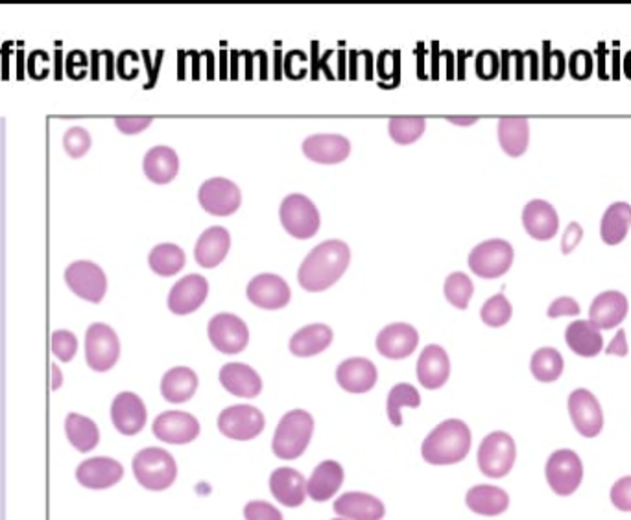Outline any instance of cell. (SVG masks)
I'll list each match as a JSON object with an SVG mask.
<instances>
[{
  "label": "cell",
  "instance_id": "obj_46",
  "mask_svg": "<svg viewBox=\"0 0 631 520\" xmlns=\"http://www.w3.org/2000/svg\"><path fill=\"white\" fill-rule=\"evenodd\" d=\"M52 352L62 361H71L78 352V338L71 331H56L50 338Z\"/></svg>",
  "mask_w": 631,
  "mask_h": 520
},
{
  "label": "cell",
  "instance_id": "obj_8",
  "mask_svg": "<svg viewBox=\"0 0 631 520\" xmlns=\"http://www.w3.org/2000/svg\"><path fill=\"white\" fill-rule=\"evenodd\" d=\"M513 247L502 238H491L479 244L469 255V268L479 277L495 279L504 275L513 263Z\"/></svg>",
  "mask_w": 631,
  "mask_h": 520
},
{
  "label": "cell",
  "instance_id": "obj_54",
  "mask_svg": "<svg viewBox=\"0 0 631 520\" xmlns=\"http://www.w3.org/2000/svg\"><path fill=\"white\" fill-rule=\"evenodd\" d=\"M609 354H620L624 356L627 352V345H626V336L622 331H618V334L615 336V340L611 342V345L607 347Z\"/></svg>",
  "mask_w": 631,
  "mask_h": 520
},
{
  "label": "cell",
  "instance_id": "obj_38",
  "mask_svg": "<svg viewBox=\"0 0 631 520\" xmlns=\"http://www.w3.org/2000/svg\"><path fill=\"white\" fill-rule=\"evenodd\" d=\"M629 226H631V205L626 201H616L609 205L600 224L602 240L609 246L620 244L626 238Z\"/></svg>",
  "mask_w": 631,
  "mask_h": 520
},
{
  "label": "cell",
  "instance_id": "obj_57",
  "mask_svg": "<svg viewBox=\"0 0 631 520\" xmlns=\"http://www.w3.org/2000/svg\"><path fill=\"white\" fill-rule=\"evenodd\" d=\"M335 520H345V518H335Z\"/></svg>",
  "mask_w": 631,
  "mask_h": 520
},
{
  "label": "cell",
  "instance_id": "obj_9",
  "mask_svg": "<svg viewBox=\"0 0 631 520\" xmlns=\"http://www.w3.org/2000/svg\"><path fill=\"white\" fill-rule=\"evenodd\" d=\"M265 415L255 406L235 404L218 415V430L235 441H249L265 430Z\"/></svg>",
  "mask_w": 631,
  "mask_h": 520
},
{
  "label": "cell",
  "instance_id": "obj_24",
  "mask_svg": "<svg viewBox=\"0 0 631 520\" xmlns=\"http://www.w3.org/2000/svg\"><path fill=\"white\" fill-rule=\"evenodd\" d=\"M419 343V332L408 323H392L377 336V351L390 360L410 356Z\"/></svg>",
  "mask_w": 631,
  "mask_h": 520
},
{
  "label": "cell",
  "instance_id": "obj_42",
  "mask_svg": "<svg viewBox=\"0 0 631 520\" xmlns=\"http://www.w3.org/2000/svg\"><path fill=\"white\" fill-rule=\"evenodd\" d=\"M427 122L423 117H392L388 124L390 137L399 144H412L425 133Z\"/></svg>",
  "mask_w": 631,
  "mask_h": 520
},
{
  "label": "cell",
  "instance_id": "obj_53",
  "mask_svg": "<svg viewBox=\"0 0 631 520\" xmlns=\"http://www.w3.org/2000/svg\"><path fill=\"white\" fill-rule=\"evenodd\" d=\"M580 238H582V227L578 226L576 222L568 224V227L565 231V236H563V251L568 253L578 242H580Z\"/></svg>",
  "mask_w": 631,
  "mask_h": 520
},
{
  "label": "cell",
  "instance_id": "obj_48",
  "mask_svg": "<svg viewBox=\"0 0 631 520\" xmlns=\"http://www.w3.org/2000/svg\"><path fill=\"white\" fill-rule=\"evenodd\" d=\"M611 502L616 509L631 513V477H624L613 484Z\"/></svg>",
  "mask_w": 631,
  "mask_h": 520
},
{
  "label": "cell",
  "instance_id": "obj_11",
  "mask_svg": "<svg viewBox=\"0 0 631 520\" xmlns=\"http://www.w3.org/2000/svg\"><path fill=\"white\" fill-rule=\"evenodd\" d=\"M65 283L78 297L89 303H100L108 292V277L91 260H76L65 270Z\"/></svg>",
  "mask_w": 631,
  "mask_h": 520
},
{
  "label": "cell",
  "instance_id": "obj_1",
  "mask_svg": "<svg viewBox=\"0 0 631 520\" xmlns=\"http://www.w3.org/2000/svg\"><path fill=\"white\" fill-rule=\"evenodd\" d=\"M349 260L351 251L345 242L325 240L305 256L297 272V281L308 292H324L344 275Z\"/></svg>",
  "mask_w": 631,
  "mask_h": 520
},
{
  "label": "cell",
  "instance_id": "obj_13",
  "mask_svg": "<svg viewBox=\"0 0 631 520\" xmlns=\"http://www.w3.org/2000/svg\"><path fill=\"white\" fill-rule=\"evenodd\" d=\"M207 334L210 343L226 354L242 352L249 342L248 325L238 316L229 314V312H222V314L210 318Z\"/></svg>",
  "mask_w": 631,
  "mask_h": 520
},
{
  "label": "cell",
  "instance_id": "obj_50",
  "mask_svg": "<svg viewBox=\"0 0 631 520\" xmlns=\"http://www.w3.org/2000/svg\"><path fill=\"white\" fill-rule=\"evenodd\" d=\"M151 122H153V117H150V115H146V117H117L115 119L117 128L126 135H135V133L146 130Z\"/></svg>",
  "mask_w": 631,
  "mask_h": 520
},
{
  "label": "cell",
  "instance_id": "obj_44",
  "mask_svg": "<svg viewBox=\"0 0 631 520\" xmlns=\"http://www.w3.org/2000/svg\"><path fill=\"white\" fill-rule=\"evenodd\" d=\"M511 304L510 301L506 299L504 294H497L493 297H490L482 310H481V316H482V322L490 327H502L506 325L510 320H511Z\"/></svg>",
  "mask_w": 631,
  "mask_h": 520
},
{
  "label": "cell",
  "instance_id": "obj_40",
  "mask_svg": "<svg viewBox=\"0 0 631 520\" xmlns=\"http://www.w3.org/2000/svg\"><path fill=\"white\" fill-rule=\"evenodd\" d=\"M563 356L554 347H541L534 352L530 370L539 382H554L563 373Z\"/></svg>",
  "mask_w": 631,
  "mask_h": 520
},
{
  "label": "cell",
  "instance_id": "obj_16",
  "mask_svg": "<svg viewBox=\"0 0 631 520\" xmlns=\"http://www.w3.org/2000/svg\"><path fill=\"white\" fill-rule=\"evenodd\" d=\"M124 478V467L121 461L96 456L82 461L76 469V480L80 486L91 491H103L117 486Z\"/></svg>",
  "mask_w": 631,
  "mask_h": 520
},
{
  "label": "cell",
  "instance_id": "obj_18",
  "mask_svg": "<svg viewBox=\"0 0 631 520\" xmlns=\"http://www.w3.org/2000/svg\"><path fill=\"white\" fill-rule=\"evenodd\" d=\"M248 299L267 310H277L288 304L290 301V286L288 283L274 274H260L253 277L248 284Z\"/></svg>",
  "mask_w": 631,
  "mask_h": 520
},
{
  "label": "cell",
  "instance_id": "obj_23",
  "mask_svg": "<svg viewBox=\"0 0 631 520\" xmlns=\"http://www.w3.org/2000/svg\"><path fill=\"white\" fill-rule=\"evenodd\" d=\"M333 509L345 520H383L386 515V507L377 496L358 491L338 496Z\"/></svg>",
  "mask_w": 631,
  "mask_h": 520
},
{
  "label": "cell",
  "instance_id": "obj_31",
  "mask_svg": "<svg viewBox=\"0 0 631 520\" xmlns=\"http://www.w3.org/2000/svg\"><path fill=\"white\" fill-rule=\"evenodd\" d=\"M142 169L150 181L157 185L170 183L180 170L178 153L169 146H155L144 155Z\"/></svg>",
  "mask_w": 631,
  "mask_h": 520
},
{
  "label": "cell",
  "instance_id": "obj_51",
  "mask_svg": "<svg viewBox=\"0 0 631 520\" xmlns=\"http://www.w3.org/2000/svg\"><path fill=\"white\" fill-rule=\"evenodd\" d=\"M578 314H580V304H578L572 297H559L548 308V318L578 316Z\"/></svg>",
  "mask_w": 631,
  "mask_h": 520
},
{
  "label": "cell",
  "instance_id": "obj_34",
  "mask_svg": "<svg viewBox=\"0 0 631 520\" xmlns=\"http://www.w3.org/2000/svg\"><path fill=\"white\" fill-rule=\"evenodd\" d=\"M333 343V331L324 323H312L299 329L290 338V351L296 356L308 358L324 352Z\"/></svg>",
  "mask_w": 631,
  "mask_h": 520
},
{
  "label": "cell",
  "instance_id": "obj_22",
  "mask_svg": "<svg viewBox=\"0 0 631 520\" xmlns=\"http://www.w3.org/2000/svg\"><path fill=\"white\" fill-rule=\"evenodd\" d=\"M377 368L367 358H349L336 370V380L349 393H367L377 384Z\"/></svg>",
  "mask_w": 631,
  "mask_h": 520
},
{
  "label": "cell",
  "instance_id": "obj_26",
  "mask_svg": "<svg viewBox=\"0 0 631 520\" xmlns=\"http://www.w3.org/2000/svg\"><path fill=\"white\" fill-rule=\"evenodd\" d=\"M526 233L536 240H550L559 229V217L554 207L545 199H532L522 211Z\"/></svg>",
  "mask_w": 631,
  "mask_h": 520
},
{
  "label": "cell",
  "instance_id": "obj_5",
  "mask_svg": "<svg viewBox=\"0 0 631 520\" xmlns=\"http://www.w3.org/2000/svg\"><path fill=\"white\" fill-rule=\"evenodd\" d=\"M517 459V447L510 434L491 432L488 434L479 448V469L488 478H504L513 469Z\"/></svg>",
  "mask_w": 631,
  "mask_h": 520
},
{
  "label": "cell",
  "instance_id": "obj_15",
  "mask_svg": "<svg viewBox=\"0 0 631 520\" xmlns=\"http://www.w3.org/2000/svg\"><path fill=\"white\" fill-rule=\"evenodd\" d=\"M198 199L209 215L229 217L240 207L242 194L231 179L213 178L199 187Z\"/></svg>",
  "mask_w": 631,
  "mask_h": 520
},
{
  "label": "cell",
  "instance_id": "obj_37",
  "mask_svg": "<svg viewBox=\"0 0 631 520\" xmlns=\"http://www.w3.org/2000/svg\"><path fill=\"white\" fill-rule=\"evenodd\" d=\"M65 434L69 443L73 445V448H76L78 452H91L98 447L100 443V430L98 425L85 418V415L80 413H69L65 419Z\"/></svg>",
  "mask_w": 631,
  "mask_h": 520
},
{
  "label": "cell",
  "instance_id": "obj_7",
  "mask_svg": "<svg viewBox=\"0 0 631 520\" xmlns=\"http://www.w3.org/2000/svg\"><path fill=\"white\" fill-rule=\"evenodd\" d=\"M545 477L558 496H570L584 480V463L574 450L559 448L550 454Z\"/></svg>",
  "mask_w": 631,
  "mask_h": 520
},
{
  "label": "cell",
  "instance_id": "obj_21",
  "mask_svg": "<svg viewBox=\"0 0 631 520\" xmlns=\"http://www.w3.org/2000/svg\"><path fill=\"white\" fill-rule=\"evenodd\" d=\"M303 151L308 159L324 165H335L347 159L351 142L338 133H318L310 135L303 142Z\"/></svg>",
  "mask_w": 631,
  "mask_h": 520
},
{
  "label": "cell",
  "instance_id": "obj_19",
  "mask_svg": "<svg viewBox=\"0 0 631 520\" xmlns=\"http://www.w3.org/2000/svg\"><path fill=\"white\" fill-rule=\"evenodd\" d=\"M417 380L427 390H440L451 375V360L442 345H427L417 360Z\"/></svg>",
  "mask_w": 631,
  "mask_h": 520
},
{
  "label": "cell",
  "instance_id": "obj_29",
  "mask_svg": "<svg viewBox=\"0 0 631 520\" xmlns=\"http://www.w3.org/2000/svg\"><path fill=\"white\" fill-rule=\"evenodd\" d=\"M270 491L274 498L286 507H299L308 496L305 477L292 467H279L272 473Z\"/></svg>",
  "mask_w": 631,
  "mask_h": 520
},
{
  "label": "cell",
  "instance_id": "obj_39",
  "mask_svg": "<svg viewBox=\"0 0 631 520\" xmlns=\"http://www.w3.org/2000/svg\"><path fill=\"white\" fill-rule=\"evenodd\" d=\"M150 268L163 277L176 275L185 266V251L176 244H160L150 251Z\"/></svg>",
  "mask_w": 631,
  "mask_h": 520
},
{
  "label": "cell",
  "instance_id": "obj_49",
  "mask_svg": "<svg viewBox=\"0 0 631 520\" xmlns=\"http://www.w3.org/2000/svg\"><path fill=\"white\" fill-rule=\"evenodd\" d=\"M568 69H570V74L576 76V78H587L593 71V58L587 50H576L574 54L570 56V62H568Z\"/></svg>",
  "mask_w": 631,
  "mask_h": 520
},
{
  "label": "cell",
  "instance_id": "obj_45",
  "mask_svg": "<svg viewBox=\"0 0 631 520\" xmlns=\"http://www.w3.org/2000/svg\"><path fill=\"white\" fill-rule=\"evenodd\" d=\"M63 148L71 155V158H74V159L83 158V155L91 148V135H89V131L85 128H80V126L69 128L67 133L63 135Z\"/></svg>",
  "mask_w": 631,
  "mask_h": 520
},
{
  "label": "cell",
  "instance_id": "obj_55",
  "mask_svg": "<svg viewBox=\"0 0 631 520\" xmlns=\"http://www.w3.org/2000/svg\"><path fill=\"white\" fill-rule=\"evenodd\" d=\"M447 120L458 126H471L479 120V117H447Z\"/></svg>",
  "mask_w": 631,
  "mask_h": 520
},
{
  "label": "cell",
  "instance_id": "obj_17",
  "mask_svg": "<svg viewBox=\"0 0 631 520\" xmlns=\"http://www.w3.org/2000/svg\"><path fill=\"white\" fill-rule=\"evenodd\" d=\"M148 419L142 399L131 391H122L113 399L112 423L122 436H137Z\"/></svg>",
  "mask_w": 631,
  "mask_h": 520
},
{
  "label": "cell",
  "instance_id": "obj_28",
  "mask_svg": "<svg viewBox=\"0 0 631 520\" xmlns=\"http://www.w3.org/2000/svg\"><path fill=\"white\" fill-rule=\"evenodd\" d=\"M231 247V235L226 227L215 226L205 229L194 247L196 263L203 268H215L228 256Z\"/></svg>",
  "mask_w": 631,
  "mask_h": 520
},
{
  "label": "cell",
  "instance_id": "obj_35",
  "mask_svg": "<svg viewBox=\"0 0 631 520\" xmlns=\"http://www.w3.org/2000/svg\"><path fill=\"white\" fill-rule=\"evenodd\" d=\"M198 390V375L190 368H172L161 380V395L172 404L187 402Z\"/></svg>",
  "mask_w": 631,
  "mask_h": 520
},
{
  "label": "cell",
  "instance_id": "obj_36",
  "mask_svg": "<svg viewBox=\"0 0 631 520\" xmlns=\"http://www.w3.org/2000/svg\"><path fill=\"white\" fill-rule=\"evenodd\" d=\"M499 140L502 149L519 158L529 148L530 140V124L524 117H502L499 120Z\"/></svg>",
  "mask_w": 631,
  "mask_h": 520
},
{
  "label": "cell",
  "instance_id": "obj_3",
  "mask_svg": "<svg viewBox=\"0 0 631 520\" xmlns=\"http://www.w3.org/2000/svg\"><path fill=\"white\" fill-rule=\"evenodd\" d=\"M133 477L146 491L160 493L169 489L178 478V463L174 456L160 447H148L135 454Z\"/></svg>",
  "mask_w": 631,
  "mask_h": 520
},
{
  "label": "cell",
  "instance_id": "obj_30",
  "mask_svg": "<svg viewBox=\"0 0 631 520\" xmlns=\"http://www.w3.org/2000/svg\"><path fill=\"white\" fill-rule=\"evenodd\" d=\"M220 382L229 393L244 399H253L262 391V380L258 373L251 366H248V363L240 361L226 363L220 370Z\"/></svg>",
  "mask_w": 631,
  "mask_h": 520
},
{
  "label": "cell",
  "instance_id": "obj_52",
  "mask_svg": "<svg viewBox=\"0 0 631 520\" xmlns=\"http://www.w3.org/2000/svg\"><path fill=\"white\" fill-rule=\"evenodd\" d=\"M548 60L545 62V74L552 76V78H561L565 72V58L559 50H552L548 52Z\"/></svg>",
  "mask_w": 631,
  "mask_h": 520
},
{
  "label": "cell",
  "instance_id": "obj_47",
  "mask_svg": "<svg viewBox=\"0 0 631 520\" xmlns=\"http://www.w3.org/2000/svg\"><path fill=\"white\" fill-rule=\"evenodd\" d=\"M246 520H283V513L265 500H251L244 507Z\"/></svg>",
  "mask_w": 631,
  "mask_h": 520
},
{
  "label": "cell",
  "instance_id": "obj_6",
  "mask_svg": "<svg viewBox=\"0 0 631 520\" xmlns=\"http://www.w3.org/2000/svg\"><path fill=\"white\" fill-rule=\"evenodd\" d=\"M121 356V340L117 332L105 323H92L85 332V361L96 373H105Z\"/></svg>",
  "mask_w": 631,
  "mask_h": 520
},
{
  "label": "cell",
  "instance_id": "obj_25",
  "mask_svg": "<svg viewBox=\"0 0 631 520\" xmlns=\"http://www.w3.org/2000/svg\"><path fill=\"white\" fill-rule=\"evenodd\" d=\"M627 299L616 290L598 294L589 308V322L600 331H609L618 327L627 316Z\"/></svg>",
  "mask_w": 631,
  "mask_h": 520
},
{
  "label": "cell",
  "instance_id": "obj_12",
  "mask_svg": "<svg viewBox=\"0 0 631 520\" xmlns=\"http://www.w3.org/2000/svg\"><path fill=\"white\" fill-rule=\"evenodd\" d=\"M568 415L578 434L584 438H597L604 429V411L589 390L580 388L568 395Z\"/></svg>",
  "mask_w": 631,
  "mask_h": 520
},
{
  "label": "cell",
  "instance_id": "obj_41",
  "mask_svg": "<svg viewBox=\"0 0 631 520\" xmlns=\"http://www.w3.org/2000/svg\"><path fill=\"white\" fill-rule=\"evenodd\" d=\"M419 406H421V395L412 384L401 382V384L393 386L390 395H388V404H386L390 423L393 427H401L403 425V409L404 408H419Z\"/></svg>",
  "mask_w": 631,
  "mask_h": 520
},
{
  "label": "cell",
  "instance_id": "obj_32",
  "mask_svg": "<svg viewBox=\"0 0 631 520\" xmlns=\"http://www.w3.org/2000/svg\"><path fill=\"white\" fill-rule=\"evenodd\" d=\"M565 342L572 352L591 358L604 349V338L597 325L589 320H576L565 331Z\"/></svg>",
  "mask_w": 631,
  "mask_h": 520
},
{
  "label": "cell",
  "instance_id": "obj_56",
  "mask_svg": "<svg viewBox=\"0 0 631 520\" xmlns=\"http://www.w3.org/2000/svg\"><path fill=\"white\" fill-rule=\"evenodd\" d=\"M52 373H54V382H52V388L58 390L62 386V371L58 366H52Z\"/></svg>",
  "mask_w": 631,
  "mask_h": 520
},
{
  "label": "cell",
  "instance_id": "obj_20",
  "mask_svg": "<svg viewBox=\"0 0 631 520\" xmlns=\"http://www.w3.org/2000/svg\"><path fill=\"white\" fill-rule=\"evenodd\" d=\"M209 294V283L203 275L192 274L180 279L169 294V308L176 316H187L198 310Z\"/></svg>",
  "mask_w": 631,
  "mask_h": 520
},
{
  "label": "cell",
  "instance_id": "obj_4",
  "mask_svg": "<svg viewBox=\"0 0 631 520\" xmlns=\"http://www.w3.org/2000/svg\"><path fill=\"white\" fill-rule=\"evenodd\" d=\"M314 434V419L305 409H292L285 413L272 441V450L279 459H297L308 448Z\"/></svg>",
  "mask_w": 631,
  "mask_h": 520
},
{
  "label": "cell",
  "instance_id": "obj_33",
  "mask_svg": "<svg viewBox=\"0 0 631 520\" xmlns=\"http://www.w3.org/2000/svg\"><path fill=\"white\" fill-rule=\"evenodd\" d=\"M465 504L472 513L497 516L510 507V496L504 489L495 486H475L467 491Z\"/></svg>",
  "mask_w": 631,
  "mask_h": 520
},
{
  "label": "cell",
  "instance_id": "obj_27",
  "mask_svg": "<svg viewBox=\"0 0 631 520\" xmlns=\"http://www.w3.org/2000/svg\"><path fill=\"white\" fill-rule=\"evenodd\" d=\"M344 478L342 465L335 459H325L312 471L306 482V495L314 502H327L340 491Z\"/></svg>",
  "mask_w": 631,
  "mask_h": 520
},
{
  "label": "cell",
  "instance_id": "obj_10",
  "mask_svg": "<svg viewBox=\"0 0 631 520\" xmlns=\"http://www.w3.org/2000/svg\"><path fill=\"white\" fill-rule=\"evenodd\" d=\"M283 227L296 238H310L320 229V213L303 194H290L281 203Z\"/></svg>",
  "mask_w": 631,
  "mask_h": 520
},
{
  "label": "cell",
  "instance_id": "obj_14",
  "mask_svg": "<svg viewBox=\"0 0 631 520\" xmlns=\"http://www.w3.org/2000/svg\"><path fill=\"white\" fill-rule=\"evenodd\" d=\"M199 430L201 427L194 415L180 409L160 413L151 427L153 436L169 445H189L199 436Z\"/></svg>",
  "mask_w": 631,
  "mask_h": 520
},
{
  "label": "cell",
  "instance_id": "obj_2",
  "mask_svg": "<svg viewBox=\"0 0 631 520\" xmlns=\"http://www.w3.org/2000/svg\"><path fill=\"white\" fill-rule=\"evenodd\" d=\"M471 441V430L463 421L447 419L425 438L421 456L431 465H456L467 457Z\"/></svg>",
  "mask_w": 631,
  "mask_h": 520
},
{
  "label": "cell",
  "instance_id": "obj_43",
  "mask_svg": "<svg viewBox=\"0 0 631 520\" xmlns=\"http://www.w3.org/2000/svg\"><path fill=\"white\" fill-rule=\"evenodd\" d=\"M472 290H475V286H472V281L463 272H454L445 281V297L456 308H467Z\"/></svg>",
  "mask_w": 631,
  "mask_h": 520
}]
</instances>
